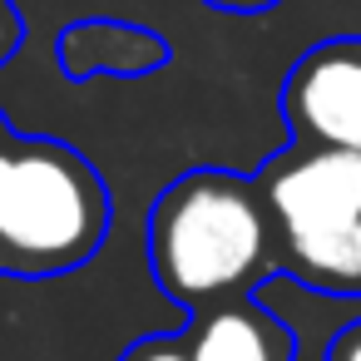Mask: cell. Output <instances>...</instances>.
Segmentation results:
<instances>
[{
    "label": "cell",
    "instance_id": "9c48e42d",
    "mask_svg": "<svg viewBox=\"0 0 361 361\" xmlns=\"http://www.w3.org/2000/svg\"><path fill=\"white\" fill-rule=\"evenodd\" d=\"M322 361H361V317L346 322L331 341H326V356Z\"/></svg>",
    "mask_w": 361,
    "mask_h": 361
},
{
    "label": "cell",
    "instance_id": "8992f818",
    "mask_svg": "<svg viewBox=\"0 0 361 361\" xmlns=\"http://www.w3.org/2000/svg\"><path fill=\"white\" fill-rule=\"evenodd\" d=\"M193 361H302L297 331L267 312L257 297H233L223 307H208L183 331Z\"/></svg>",
    "mask_w": 361,
    "mask_h": 361
},
{
    "label": "cell",
    "instance_id": "ba28073f",
    "mask_svg": "<svg viewBox=\"0 0 361 361\" xmlns=\"http://www.w3.org/2000/svg\"><path fill=\"white\" fill-rule=\"evenodd\" d=\"M124 361H193V356H188L183 331H169V336H149V341H139Z\"/></svg>",
    "mask_w": 361,
    "mask_h": 361
},
{
    "label": "cell",
    "instance_id": "277c9868",
    "mask_svg": "<svg viewBox=\"0 0 361 361\" xmlns=\"http://www.w3.org/2000/svg\"><path fill=\"white\" fill-rule=\"evenodd\" d=\"M282 114L302 144L361 154V40H326L302 55L287 75Z\"/></svg>",
    "mask_w": 361,
    "mask_h": 361
},
{
    "label": "cell",
    "instance_id": "8fae6325",
    "mask_svg": "<svg viewBox=\"0 0 361 361\" xmlns=\"http://www.w3.org/2000/svg\"><path fill=\"white\" fill-rule=\"evenodd\" d=\"M292 331H297V341H302V361H322V356H326V341H331V336H336L341 326H336L331 336H322V341H317L312 331H302V326H292Z\"/></svg>",
    "mask_w": 361,
    "mask_h": 361
},
{
    "label": "cell",
    "instance_id": "52a82bcc",
    "mask_svg": "<svg viewBox=\"0 0 361 361\" xmlns=\"http://www.w3.org/2000/svg\"><path fill=\"white\" fill-rule=\"evenodd\" d=\"M60 55H65V70L75 75H99V70H114V75H139L149 65L164 60V45L154 35H139L129 25H75L65 40H60Z\"/></svg>",
    "mask_w": 361,
    "mask_h": 361
},
{
    "label": "cell",
    "instance_id": "6da1fadb",
    "mask_svg": "<svg viewBox=\"0 0 361 361\" xmlns=\"http://www.w3.org/2000/svg\"><path fill=\"white\" fill-rule=\"evenodd\" d=\"M267 267V213L247 178L198 169L169 183L149 213V277L159 292L203 312L233 302Z\"/></svg>",
    "mask_w": 361,
    "mask_h": 361
},
{
    "label": "cell",
    "instance_id": "30bf717a",
    "mask_svg": "<svg viewBox=\"0 0 361 361\" xmlns=\"http://www.w3.org/2000/svg\"><path fill=\"white\" fill-rule=\"evenodd\" d=\"M16 40H20V16H16L11 0H0V60L16 50Z\"/></svg>",
    "mask_w": 361,
    "mask_h": 361
},
{
    "label": "cell",
    "instance_id": "7c38bea8",
    "mask_svg": "<svg viewBox=\"0 0 361 361\" xmlns=\"http://www.w3.org/2000/svg\"><path fill=\"white\" fill-rule=\"evenodd\" d=\"M208 6H218V11H267L277 0H208Z\"/></svg>",
    "mask_w": 361,
    "mask_h": 361
},
{
    "label": "cell",
    "instance_id": "7a4b0ae2",
    "mask_svg": "<svg viewBox=\"0 0 361 361\" xmlns=\"http://www.w3.org/2000/svg\"><path fill=\"white\" fill-rule=\"evenodd\" d=\"M109 233L99 173L55 139L0 149V277L85 272Z\"/></svg>",
    "mask_w": 361,
    "mask_h": 361
},
{
    "label": "cell",
    "instance_id": "3957f363",
    "mask_svg": "<svg viewBox=\"0 0 361 361\" xmlns=\"http://www.w3.org/2000/svg\"><path fill=\"white\" fill-rule=\"evenodd\" d=\"M0 277V361H124L139 341L188 331V312L159 287L124 292H70L55 297L60 277L25 282Z\"/></svg>",
    "mask_w": 361,
    "mask_h": 361
},
{
    "label": "cell",
    "instance_id": "5b68a950",
    "mask_svg": "<svg viewBox=\"0 0 361 361\" xmlns=\"http://www.w3.org/2000/svg\"><path fill=\"white\" fill-rule=\"evenodd\" d=\"M272 223L341 218L361 223V154L351 149H302L272 164L257 183Z\"/></svg>",
    "mask_w": 361,
    "mask_h": 361
}]
</instances>
